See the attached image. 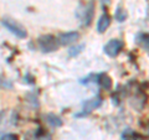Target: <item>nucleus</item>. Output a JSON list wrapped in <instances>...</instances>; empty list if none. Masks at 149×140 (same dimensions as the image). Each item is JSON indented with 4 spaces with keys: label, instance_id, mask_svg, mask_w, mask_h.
Segmentation results:
<instances>
[{
    "label": "nucleus",
    "instance_id": "f257e3e1",
    "mask_svg": "<svg viewBox=\"0 0 149 140\" xmlns=\"http://www.w3.org/2000/svg\"><path fill=\"white\" fill-rule=\"evenodd\" d=\"M58 40L52 35H42L39 39V46L44 52H52L58 49Z\"/></svg>",
    "mask_w": 149,
    "mask_h": 140
},
{
    "label": "nucleus",
    "instance_id": "f03ea898",
    "mask_svg": "<svg viewBox=\"0 0 149 140\" xmlns=\"http://www.w3.org/2000/svg\"><path fill=\"white\" fill-rule=\"evenodd\" d=\"M1 24H3V26H5L6 29L11 32V34H14L15 36H17L19 39H25V37L27 36L26 30H25L20 24H17L16 21L9 20V19H3V20H1Z\"/></svg>",
    "mask_w": 149,
    "mask_h": 140
},
{
    "label": "nucleus",
    "instance_id": "7ed1b4c3",
    "mask_svg": "<svg viewBox=\"0 0 149 140\" xmlns=\"http://www.w3.org/2000/svg\"><path fill=\"white\" fill-rule=\"evenodd\" d=\"M123 41H120V40H117V39H114V40H111L108 41V42L104 46V52L109 56V57H116V56H118V53L122 51L123 49Z\"/></svg>",
    "mask_w": 149,
    "mask_h": 140
},
{
    "label": "nucleus",
    "instance_id": "20e7f679",
    "mask_svg": "<svg viewBox=\"0 0 149 140\" xmlns=\"http://www.w3.org/2000/svg\"><path fill=\"white\" fill-rule=\"evenodd\" d=\"M102 104V98L100 96H96L91 98V99H87L85 103H83V112L82 114L86 115V114H90L91 112H93L95 109H97L98 107Z\"/></svg>",
    "mask_w": 149,
    "mask_h": 140
},
{
    "label": "nucleus",
    "instance_id": "39448f33",
    "mask_svg": "<svg viewBox=\"0 0 149 140\" xmlns=\"http://www.w3.org/2000/svg\"><path fill=\"white\" fill-rule=\"evenodd\" d=\"M78 39H80V34H78V32H76V31H70V32H65V34L60 35L58 42H60V45L67 46V45L74 44Z\"/></svg>",
    "mask_w": 149,
    "mask_h": 140
},
{
    "label": "nucleus",
    "instance_id": "423d86ee",
    "mask_svg": "<svg viewBox=\"0 0 149 140\" xmlns=\"http://www.w3.org/2000/svg\"><path fill=\"white\" fill-rule=\"evenodd\" d=\"M111 25V17L108 14H103L101 17H100V20H98V24H97V30H98V32H104Z\"/></svg>",
    "mask_w": 149,
    "mask_h": 140
},
{
    "label": "nucleus",
    "instance_id": "0eeeda50",
    "mask_svg": "<svg viewBox=\"0 0 149 140\" xmlns=\"http://www.w3.org/2000/svg\"><path fill=\"white\" fill-rule=\"evenodd\" d=\"M98 82H100V86L103 88V89L108 91L112 88V85H113V82H112V78L108 76V74H101V76L98 77Z\"/></svg>",
    "mask_w": 149,
    "mask_h": 140
},
{
    "label": "nucleus",
    "instance_id": "6e6552de",
    "mask_svg": "<svg viewBox=\"0 0 149 140\" xmlns=\"http://www.w3.org/2000/svg\"><path fill=\"white\" fill-rule=\"evenodd\" d=\"M46 120H47V123L51 125V127H61L62 125V120L60 116L55 115V114H47V116H46Z\"/></svg>",
    "mask_w": 149,
    "mask_h": 140
},
{
    "label": "nucleus",
    "instance_id": "1a4fd4ad",
    "mask_svg": "<svg viewBox=\"0 0 149 140\" xmlns=\"http://www.w3.org/2000/svg\"><path fill=\"white\" fill-rule=\"evenodd\" d=\"M138 42L141 44L146 50L149 51V35H147V34L139 35V36H138Z\"/></svg>",
    "mask_w": 149,
    "mask_h": 140
},
{
    "label": "nucleus",
    "instance_id": "9d476101",
    "mask_svg": "<svg viewBox=\"0 0 149 140\" xmlns=\"http://www.w3.org/2000/svg\"><path fill=\"white\" fill-rule=\"evenodd\" d=\"M0 87H3V88H13V83L11 81H9L8 78H5L4 76H0Z\"/></svg>",
    "mask_w": 149,
    "mask_h": 140
},
{
    "label": "nucleus",
    "instance_id": "9b49d317",
    "mask_svg": "<svg viewBox=\"0 0 149 140\" xmlns=\"http://www.w3.org/2000/svg\"><path fill=\"white\" fill-rule=\"evenodd\" d=\"M83 49H85V46H83V45H78V46H76V47H73V49L70 50L68 55L71 56V57H73V56H77V55L81 53V51H82Z\"/></svg>",
    "mask_w": 149,
    "mask_h": 140
},
{
    "label": "nucleus",
    "instance_id": "f8f14e48",
    "mask_svg": "<svg viewBox=\"0 0 149 140\" xmlns=\"http://www.w3.org/2000/svg\"><path fill=\"white\" fill-rule=\"evenodd\" d=\"M116 17H117V20H118V21L122 22L124 19L127 17V12H125V10H123V9L119 6V8H118V10H117V14H116Z\"/></svg>",
    "mask_w": 149,
    "mask_h": 140
},
{
    "label": "nucleus",
    "instance_id": "ddd939ff",
    "mask_svg": "<svg viewBox=\"0 0 149 140\" xmlns=\"http://www.w3.org/2000/svg\"><path fill=\"white\" fill-rule=\"evenodd\" d=\"M0 140H19V138L15 134H5V135H3Z\"/></svg>",
    "mask_w": 149,
    "mask_h": 140
},
{
    "label": "nucleus",
    "instance_id": "4468645a",
    "mask_svg": "<svg viewBox=\"0 0 149 140\" xmlns=\"http://www.w3.org/2000/svg\"><path fill=\"white\" fill-rule=\"evenodd\" d=\"M40 140H52V138H51V137H50V135H49V134H46V135H44V137H42V138H41Z\"/></svg>",
    "mask_w": 149,
    "mask_h": 140
}]
</instances>
